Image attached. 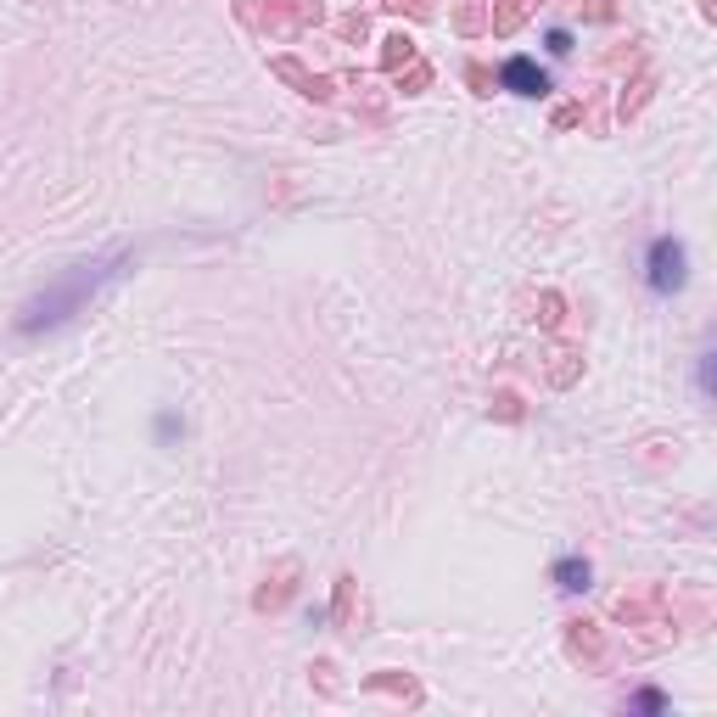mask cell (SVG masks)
Masks as SVG:
<instances>
[{
  "mask_svg": "<svg viewBox=\"0 0 717 717\" xmlns=\"http://www.w3.org/2000/svg\"><path fill=\"white\" fill-rule=\"evenodd\" d=\"M684 247H678L673 236H661V241H650V269H645V281H650V292H678L684 286Z\"/></svg>",
  "mask_w": 717,
  "mask_h": 717,
  "instance_id": "cell-1",
  "label": "cell"
},
{
  "mask_svg": "<svg viewBox=\"0 0 717 717\" xmlns=\"http://www.w3.org/2000/svg\"><path fill=\"white\" fill-rule=\"evenodd\" d=\"M499 79H505V90H516V96H544L549 90V73L527 57H510L505 68H499Z\"/></svg>",
  "mask_w": 717,
  "mask_h": 717,
  "instance_id": "cell-2",
  "label": "cell"
},
{
  "mask_svg": "<svg viewBox=\"0 0 717 717\" xmlns=\"http://www.w3.org/2000/svg\"><path fill=\"white\" fill-rule=\"evenodd\" d=\"M555 583H561L566 594H583V589H589V561H577V555L555 561Z\"/></svg>",
  "mask_w": 717,
  "mask_h": 717,
  "instance_id": "cell-3",
  "label": "cell"
},
{
  "mask_svg": "<svg viewBox=\"0 0 717 717\" xmlns=\"http://www.w3.org/2000/svg\"><path fill=\"white\" fill-rule=\"evenodd\" d=\"M549 51H555V57H566V51H572V34L555 29V34H549Z\"/></svg>",
  "mask_w": 717,
  "mask_h": 717,
  "instance_id": "cell-4",
  "label": "cell"
}]
</instances>
